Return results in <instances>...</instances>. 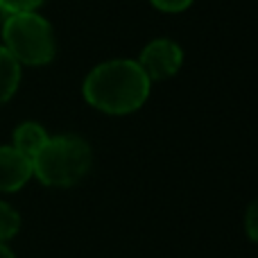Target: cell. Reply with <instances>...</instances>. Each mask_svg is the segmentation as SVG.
<instances>
[{
  "instance_id": "7c38bea8",
  "label": "cell",
  "mask_w": 258,
  "mask_h": 258,
  "mask_svg": "<svg viewBox=\"0 0 258 258\" xmlns=\"http://www.w3.org/2000/svg\"><path fill=\"white\" fill-rule=\"evenodd\" d=\"M0 258H14V254H12V249H9L5 242H0Z\"/></svg>"
},
{
  "instance_id": "7a4b0ae2",
  "label": "cell",
  "mask_w": 258,
  "mask_h": 258,
  "mask_svg": "<svg viewBox=\"0 0 258 258\" xmlns=\"http://www.w3.org/2000/svg\"><path fill=\"white\" fill-rule=\"evenodd\" d=\"M93 163V150L82 136H50L32 159V174L52 188H68L86 177Z\"/></svg>"
},
{
  "instance_id": "30bf717a",
  "label": "cell",
  "mask_w": 258,
  "mask_h": 258,
  "mask_svg": "<svg viewBox=\"0 0 258 258\" xmlns=\"http://www.w3.org/2000/svg\"><path fill=\"white\" fill-rule=\"evenodd\" d=\"M245 231L251 242H258V197L251 202L245 213Z\"/></svg>"
},
{
  "instance_id": "6da1fadb",
  "label": "cell",
  "mask_w": 258,
  "mask_h": 258,
  "mask_svg": "<svg viewBox=\"0 0 258 258\" xmlns=\"http://www.w3.org/2000/svg\"><path fill=\"white\" fill-rule=\"evenodd\" d=\"M150 77L134 59H111L100 63L82 84L86 102L109 116L138 111L150 98Z\"/></svg>"
},
{
  "instance_id": "5b68a950",
  "label": "cell",
  "mask_w": 258,
  "mask_h": 258,
  "mask_svg": "<svg viewBox=\"0 0 258 258\" xmlns=\"http://www.w3.org/2000/svg\"><path fill=\"white\" fill-rule=\"evenodd\" d=\"M32 177V161L14 145H0V192L21 190Z\"/></svg>"
},
{
  "instance_id": "8fae6325",
  "label": "cell",
  "mask_w": 258,
  "mask_h": 258,
  "mask_svg": "<svg viewBox=\"0 0 258 258\" xmlns=\"http://www.w3.org/2000/svg\"><path fill=\"white\" fill-rule=\"evenodd\" d=\"M159 12H165V14H179L183 9H188L192 5V0H150Z\"/></svg>"
},
{
  "instance_id": "8992f818",
  "label": "cell",
  "mask_w": 258,
  "mask_h": 258,
  "mask_svg": "<svg viewBox=\"0 0 258 258\" xmlns=\"http://www.w3.org/2000/svg\"><path fill=\"white\" fill-rule=\"evenodd\" d=\"M48 138H50L48 132H45L39 122L27 120V122H21V125L14 129V143L12 145L16 147L23 156H27V159L32 161L36 156V152L45 145Z\"/></svg>"
},
{
  "instance_id": "52a82bcc",
  "label": "cell",
  "mask_w": 258,
  "mask_h": 258,
  "mask_svg": "<svg viewBox=\"0 0 258 258\" xmlns=\"http://www.w3.org/2000/svg\"><path fill=\"white\" fill-rule=\"evenodd\" d=\"M21 84V66L0 43V107L14 98Z\"/></svg>"
},
{
  "instance_id": "277c9868",
  "label": "cell",
  "mask_w": 258,
  "mask_h": 258,
  "mask_svg": "<svg viewBox=\"0 0 258 258\" xmlns=\"http://www.w3.org/2000/svg\"><path fill=\"white\" fill-rule=\"evenodd\" d=\"M183 63V50L172 39H154L141 50L138 66L145 71L150 82L168 80L177 75Z\"/></svg>"
},
{
  "instance_id": "ba28073f",
  "label": "cell",
  "mask_w": 258,
  "mask_h": 258,
  "mask_svg": "<svg viewBox=\"0 0 258 258\" xmlns=\"http://www.w3.org/2000/svg\"><path fill=\"white\" fill-rule=\"evenodd\" d=\"M21 229V215L7 202H0V242L12 240Z\"/></svg>"
},
{
  "instance_id": "9c48e42d",
  "label": "cell",
  "mask_w": 258,
  "mask_h": 258,
  "mask_svg": "<svg viewBox=\"0 0 258 258\" xmlns=\"http://www.w3.org/2000/svg\"><path fill=\"white\" fill-rule=\"evenodd\" d=\"M45 0H0V12L5 16L9 14H18V12H36Z\"/></svg>"
},
{
  "instance_id": "3957f363",
  "label": "cell",
  "mask_w": 258,
  "mask_h": 258,
  "mask_svg": "<svg viewBox=\"0 0 258 258\" xmlns=\"http://www.w3.org/2000/svg\"><path fill=\"white\" fill-rule=\"evenodd\" d=\"M3 48L18 66H45L57 54L54 30L39 12H18L5 16Z\"/></svg>"
}]
</instances>
